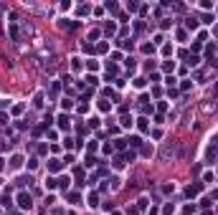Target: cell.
I'll return each mask as SVG.
<instances>
[{
  "mask_svg": "<svg viewBox=\"0 0 218 215\" xmlns=\"http://www.w3.org/2000/svg\"><path fill=\"white\" fill-rule=\"evenodd\" d=\"M18 205L20 208H31V195H28V192H20L18 195Z\"/></svg>",
  "mask_w": 218,
  "mask_h": 215,
  "instance_id": "6da1fadb",
  "label": "cell"
},
{
  "mask_svg": "<svg viewBox=\"0 0 218 215\" xmlns=\"http://www.w3.org/2000/svg\"><path fill=\"white\" fill-rule=\"evenodd\" d=\"M61 167H63V162H61V159H51V162H48V170H51V172H58Z\"/></svg>",
  "mask_w": 218,
  "mask_h": 215,
  "instance_id": "7a4b0ae2",
  "label": "cell"
},
{
  "mask_svg": "<svg viewBox=\"0 0 218 215\" xmlns=\"http://www.w3.org/2000/svg\"><path fill=\"white\" fill-rule=\"evenodd\" d=\"M58 126H61V129H66V126H69V116H66V114H61V116H58Z\"/></svg>",
  "mask_w": 218,
  "mask_h": 215,
  "instance_id": "3957f363",
  "label": "cell"
},
{
  "mask_svg": "<svg viewBox=\"0 0 218 215\" xmlns=\"http://www.w3.org/2000/svg\"><path fill=\"white\" fill-rule=\"evenodd\" d=\"M198 190H200V185H190V187H188V197L198 195Z\"/></svg>",
  "mask_w": 218,
  "mask_h": 215,
  "instance_id": "277c9868",
  "label": "cell"
},
{
  "mask_svg": "<svg viewBox=\"0 0 218 215\" xmlns=\"http://www.w3.org/2000/svg\"><path fill=\"white\" fill-rule=\"evenodd\" d=\"M137 126H140V129H142V132H147V129H150V124H147V119H140V124H137Z\"/></svg>",
  "mask_w": 218,
  "mask_h": 215,
  "instance_id": "5b68a950",
  "label": "cell"
},
{
  "mask_svg": "<svg viewBox=\"0 0 218 215\" xmlns=\"http://www.w3.org/2000/svg\"><path fill=\"white\" fill-rule=\"evenodd\" d=\"M130 144L132 147H140V137H130Z\"/></svg>",
  "mask_w": 218,
  "mask_h": 215,
  "instance_id": "8992f818",
  "label": "cell"
}]
</instances>
